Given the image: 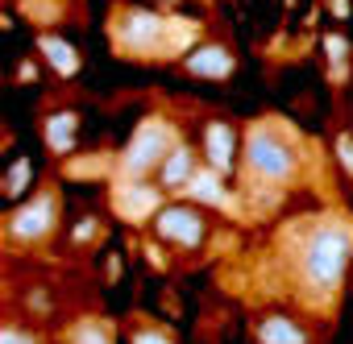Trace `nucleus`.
<instances>
[{"label": "nucleus", "instance_id": "3", "mask_svg": "<svg viewBox=\"0 0 353 344\" xmlns=\"http://www.w3.org/2000/svg\"><path fill=\"white\" fill-rule=\"evenodd\" d=\"M183 21H162L150 9H125L112 25V38L125 54H174L183 50L192 34L179 30Z\"/></svg>", "mask_w": 353, "mask_h": 344}, {"label": "nucleus", "instance_id": "7", "mask_svg": "<svg viewBox=\"0 0 353 344\" xmlns=\"http://www.w3.org/2000/svg\"><path fill=\"white\" fill-rule=\"evenodd\" d=\"M112 208H117L121 220L141 224V220H154V216L162 212V191L150 187L145 179H121V183L112 187Z\"/></svg>", "mask_w": 353, "mask_h": 344}, {"label": "nucleus", "instance_id": "22", "mask_svg": "<svg viewBox=\"0 0 353 344\" xmlns=\"http://www.w3.org/2000/svg\"><path fill=\"white\" fill-rule=\"evenodd\" d=\"M26 307H30V311H38V315H46V311H50L46 290H42V286H34V294H26Z\"/></svg>", "mask_w": 353, "mask_h": 344}, {"label": "nucleus", "instance_id": "24", "mask_svg": "<svg viewBox=\"0 0 353 344\" xmlns=\"http://www.w3.org/2000/svg\"><path fill=\"white\" fill-rule=\"evenodd\" d=\"M145 257H150V261H154V266H158V270H162V266H166V261H162V253H158V249H154V245H150V249H145Z\"/></svg>", "mask_w": 353, "mask_h": 344}, {"label": "nucleus", "instance_id": "12", "mask_svg": "<svg viewBox=\"0 0 353 344\" xmlns=\"http://www.w3.org/2000/svg\"><path fill=\"white\" fill-rule=\"evenodd\" d=\"M42 137H46V149L67 158L75 149V137H79V116L75 112H50L42 120Z\"/></svg>", "mask_w": 353, "mask_h": 344}, {"label": "nucleus", "instance_id": "14", "mask_svg": "<svg viewBox=\"0 0 353 344\" xmlns=\"http://www.w3.org/2000/svg\"><path fill=\"white\" fill-rule=\"evenodd\" d=\"M225 175H216L212 166H200L196 170V179L188 183V195L196 200V204H208V208H229V195H225V183H221Z\"/></svg>", "mask_w": 353, "mask_h": 344}, {"label": "nucleus", "instance_id": "5", "mask_svg": "<svg viewBox=\"0 0 353 344\" xmlns=\"http://www.w3.org/2000/svg\"><path fill=\"white\" fill-rule=\"evenodd\" d=\"M54 224H59V195L54 191H38L34 200H26L21 208L9 212L5 233H9L13 245H38V241H46L54 233Z\"/></svg>", "mask_w": 353, "mask_h": 344}, {"label": "nucleus", "instance_id": "13", "mask_svg": "<svg viewBox=\"0 0 353 344\" xmlns=\"http://www.w3.org/2000/svg\"><path fill=\"white\" fill-rule=\"evenodd\" d=\"M38 54H42L63 79L79 75V50H75L67 38H59V34H38Z\"/></svg>", "mask_w": 353, "mask_h": 344}, {"label": "nucleus", "instance_id": "1", "mask_svg": "<svg viewBox=\"0 0 353 344\" xmlns=\"http://www.w3.org/2000/svg\"><path fill=\"white\" fill-rule=\"evenodd\" d=\"M349 257H353V224L345 216L312 220L295 245V278L312 299H332L345 282Z\"/></svg>", "mask_w": 353, "mask_h": 344}, {"label": "nucleus", "instance_id": "6", "mask_svg": "<svg viewBox=\"0 0 353 344\" xmlns=\"http://www.w3.org/2000/svg\"><path fill=\"white\" fill-rule=\"evenodd\" d=\"M154 233H158V241H170V245H179V249H196L208 237V220L192 204H166L154 216Z\"/></svg>", "mask_w": 353, "mask_h": 344}, {"label": "nucleus", "instance_id": "20", "mask_svg": "<svg viewBox=\"0 0 353 344\" xmlns=\"http://www.w3.org/2000/svg\"><path fill=\"white\" fill-rule=\"evenodd\" d=\"M0 344H42L34 332H26L21 323H5L0 327Z\"/></svg>", "mask_w": 353, "mask_h": 344}, {"label": "nucleus", "instance_id": "15", "mask_svg": "<svg viewBox=\"0 0 353 344\" xmlns=\"http://www.w3.org/2000/svg\"><path fill=\"white\" fill-rule=\"evenodd\" d=\"M324 58H328V75L336 83H345V75H349V42L341 34H324Z\"/></svg>", "mask_w": 353, "mask_h": 344}, {"label": "nucleus", "instance_id": "16", "mask_svg": "<svg viewBox=\"0 0 353 344\" xmlns=\"http://www.w3.org/2000/svg\"><path fill=\"white\" fill-rule=\"evenodd\" d=\"M30 183H34V158H17L9 166V175H5V195L9 200H21L30 191Z\"/></svg>", "mask_w": 353, "mask_h": 344}, {"label": "nucleus", "instance_id": "17", "mask_svg": "<svg viewBox=\"0 0 353 344\" xmlns=\"http://www.w3.org/2000/svg\"><path fill=\"white\" fill-rule=\"evenodd\" d=\"M71 344H112V336H108L104 323H96V319H79V323L71 327Z\"/></svg>", "mask_w": 353, "mask_h": 344}, {"label": "nucleus", "instance_id": "4", "mask_svg": "<svg viewBox=\"0 0 353 344\" xmlns=\"http://www.w3.org/2000/svg\"><path fill=\"white\" fill-rule=\"evenodd\" d=\"M179 145V137H174V125L162 120V116H150L133 129L117 170H121V179H150L162 170V162L170 158V149Z\"/></svg>", "mask_w": 353, "mask_h": 344}, {"label": "nucleus", "instance_id": "18", "mask_svg": "<svg viewBox=\"0 0 353 344\" xmlns=\"http://www.w3.org/2000/svg\"><path fill=\"white\" fill-rule=\"evenodd\" d=\"M332 153H336L341 170L353 179V133H336V137H332Z\"/></svg>", "mask_w": 353, "mask_h": 344}, {"label": "nucleus", "instance_id": "19", "mask_svg": "<svg viewBox=\"0 0 353 344\" xmlns=\"http://www.w3.org/2000/svg\"><path fill=\"white\" fill-rule=\"evenodd\" d=\"M100 237V220L96 216H83L75 228H71V245H88V241H96Z\"/></svg>", "mask_w": 353, "mask_h": 344}, {"label": "nucleus", "instance_id": "10", "mask_svg": "<svg viewBox=\"0 0 353 344\" xmlns=\"http://www.w3.org/2000/svg\"><path fill=\"white\" fill-rule=\"evenodd\" d=\"M183 67H188L192 75H200V79H225V75L233 71V50H229V46H216V42H208V46H196V50H188Z\"/></svg>", "mask_w": 353, "mask_h": 344}, {"label": "nucleus", "instance_id": "8", "mask_svg": "<svg viewBox=\"0 0 353 344\" xmlns=\"http://www.w3.org/2000/svg\"><path fill=\"white\" fill-rule=\"evenodd\" d=\"M204 158L216 175H229L233 162H237V133L229 120H208L204 129Z\"/></svg>", "mask_w": 353, "mask_h": 344}, {"label": "nucleus", "instance_id": "23", "mask_svg": "<svg viewBox=\"0 0 353 344\" xmlns=\"http://www.w3.org/2000/svg\"><path fill=\"white\" fill-rule=\"evenodd\" d=\"M324 5H328V13H336L341 21L349 17V0H324Z\"/></svg>", "mask_w": 353, "mask_h": 344}, {"label": "nucleus", "instance_id": "2", "mask_svg": "<svg viewBox=\"0 0 353 344\" xmlns=\"http://www.w3.org/2000/svg\"><path fill=\"white\" fill-rule=\"evenodd\" d=\"M241 158H245V170L262 183H291L299 175V145L295 137L279 125V120H258L250 125L245 133V145H241Z\"/></svg>", "mask_w": 353, "mask_h": 344}, {"label": "nucleus", "instance_id": "21", "mask_svg": "<svg viewBox=\"0 0 353 344\" xmlns=\"http://www.w3.org/2000/svg\"><path fill=\"white\" fill-rule=\"evenodd\" d=\"M133 344H174L162 327H133Z\"/></svg>", "mask_w": 353, "mask_h": 344}, {"label": "nucleus", "instance_id": "11", "mask_svg": "<svg viewBox=\"0 0 353 344\" xmlns=\"http://www.w3.org/2000/svg\"><path fill=\"white\" fill-rule=\"evenodd\" d=\"M254 336H258V344H312L307 327L299 319H291V315H266V319H258Z\"/></svg>", "mask_w": 353, "mask_h": 344}, {"label": "nucleus", "instance_id": "9", "mask_svg": "<svg viewBox=\"0 0 353 344\" xmlns=\"http://www.w3.org/2000/svg\"><path fill=\"white\" fill-rule=\"evenodd\" d=\"M196 170H200L196 149L188 141H179V145L170 149V158L162 162V170H158V187L162 191H188V183L196 179Z\"/></svg>", "mask_w": 353, "mask_h": 344}]
</instances>
